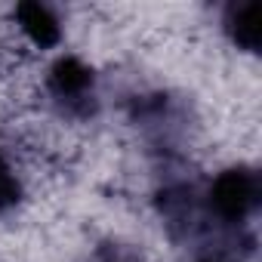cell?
<instances>
[{"label":"cell","mask_w":262,"mask_h":262,"mask_svg":"<svg viewBox=\"0 0 262 262\" xmlns=\"http://www.w3.org/2000/svg\"><path fill=\"white\" fill-rule=\"evenodd\" d=\"M16 19H19L22 31L31 37V43L40 47V50H50V47H56L62 40V22L47 4L25 0V4L16 7Z\"/></svg>","instance_id":"277c9868"},{"label":"cell","mask_w":262,"mask_h":262,"mask_svg":"<svg viewBox=\"0 0 262 262\" xmlns=\"http://www.w3.org/2000/svg\"><path fill=\"white\" fill-rule=\"evenodd\" d=\"M50 96L71 114H90L93 111V90H96V74L86 62L77 56H62L50 68L47 77Z\"/></svg>","instance_id":"7a4b0ae2"},{"label":"cell","mask_w":262,"mask_h":262,"mask_svg":"<svg viewBox=\"0 0 262 262\" xmlns=\"http://www.w3.org/2000/svg\"><path fill=\"white\" fill-rule=\"evenodd\" d=\"M201 262H222V259H216V256H210V259H201Z\"/></svg>","instance_id":"52a82bcc"},{"label":"cell","mask_w":262,"mask_h":262,"mask_svg":"<svg viewBox=\"0 0 262 262\" xmlns=\"http://www.w3.org/2000/svg\"><path fill=\"white\" fill-rule=\"evenodd\" d=\"M96 262H142L133 250H129L126 244H102L96 250Z\"/></svg>","instance_id":"8992f818"},{"label":"cell","mask_w":262,"mask_h":262,"mask_svg":"<svg viewBox=\"0 0 262 262\" xmlns=\"http://www.w3.org/2000/svg\"><path fill=\"white\" fill-rule=\"evenodd\" d=\"M259 13H262V7L256 4V0H241V4H228L225 7L222 28L231 37L234 47H241L247 53H256L259 50V40H262Z\"/></svg>","instance_id":"3957f363"},{"label":"cell","mask_w":262,"mask_h":262,"mask_svg":"<svg viewBox=\"0 0 262 262\" xmlns=\"http://www.w3.org/2000/svg\"><path fill=\"white\" fill-rule=\"evenodd\" d=\"M262 201V182L253 167H228L207 188V207L222 225H244Z\"/></svg>","instance_id":"6da1fadb"},{"label":"cell","mask_w":262,"mask_h":262,"mask_svg":"<svg viewBox=\"0 0 262 262\" xmlns=\"http://www.w3.org/2000/svg\"><path fill=\"white\" fill-rule=\"evenodd\" d=\"M19 198H22V185H19L16 173H13V167L0 158V213L10 210V207H16Z\"/></svg>","instance_id":"5b68a950"}]
</instances>
